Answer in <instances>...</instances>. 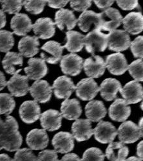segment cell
Wrapping results in <instances>:
<instances>
[{
	"label": "cell",
	"mask_w": 143,
	"mask_h": 161,
	"mask_svg": "<svg viewBox=\"0 0 143 161\" xmlns=\"http://www.w3.org/2000/svg\"><path fill=\"white\" fill-rule=\"evenodd\" d=\"M106 64L103 58L99 56H93L86 59L83 69L86 75L90 78H99L105 72Z\"/></svg>",
	"instance_id": "obj_15"
},
{
	"label": "cell",
	"mask_w": 143,
	"mask_h": 161,
	"mask_svg": "<svg viewBox=\"0 0 143 161\" xmlns=\"http://www.w3.org/2000/svg\"><path fill=\"white\" fill-rule=\"evenodd\" d=\"M55 25L51 18H39L33 25L32 29L37 37L47 39L54 36L56 32Z\"/></svg>",
	"instance_id": "obj_21"
},
{
	"label": "cell",
	"mask_w": 143,
	"mask_h": 161,
	"mask_svg": "<svg viewBox=\"0 0 143 161\" xmlns=\"http://www.w3.org/2000/svg\"><path fill=\"white\" fill-rule=\"evenodd\" d=\"M2 2V1H0V2Z\"/></svg>",
	"instance_id": "obj_58"
},
{
	"label": "cell",
	"mask_w": 143,
	"mask_h": 161,
	"mask_svg": "<svg viewBox=\"0 0 143 161\" xmlns=\"http://www.w3.org/2000/svg\"><path fill=\"white\" fill-rule=\"evenodd\" d=\"M13 159L14 161H37V157L31 149L24 147L16 151Z\"/></svg>",
	"instance_id": "obj_41"
},
{
	"label": "cell",
	"mask_w": 143,
	"mask_h": 161,
	"mask_svg": "<svg viewBox=\"0 0 143 161\" xmlns=\"http://www.w3.org/2000/svg\"><path fill=\"white\" fill-rule=\"evenodd\" d=\"M108 114L115 121L124 122L131 114V108L123 99H116L110 105Z\"/></svg>",
	"instance_id": "obj_22"
},
{
	"label": "cell",
	"mask_w": 143,
	"mask_h": 161,
	"mask_svg": "<svg viewBox=\"0 0 143 161\" xmlns=\"http://www.w3.org/2000/svg\"><path fill=\"white\" fill-rule=\"evenodd\" d=\"M23 56L20 53L8 52L6 53L3 61L2 65L5 71L10 75H14L17 71L16 66H23Z\"/></svg>",
	"instance_id": "obj_34"
},
{
	"label": "cell",
	"mask_w": 143,
	"mask_h": 161,
	"mask_svg": "<svg viewBox=\"0 0 143 161\" xmlns=\"http://www.w3.org/2000/svg\"><path fill=\"white\" fill-rule=\"evenodd\" d=\"M49 138L44 129H33L29 132L26 142L32 150H43L48 146Z\"/></svg>",
	"instance_id": "obj_17"
},
{
	"label": "cell",
	"mask_w": 143,
	"mask_h": 161,
	"mask_svg": "<svg viewBox=\"0 0 143 161\" xmlns=\"http://www.w3.org/2000/svg\"><path fill=\"white\" fill-rule=\"evenodd\" d=\"M2 10L9 14H18L23 5L22 1H2Z\"/></svg>",
	"instance_id": "obj_40"
},
{
	"label": "cell",
	"mask_w": 143,
	"mask_h": 161,
	"mask_svg": "<svg viewBox=\"0 0 143 161\" xmlns=\"http://www.w3.org/2000/svg\"><path fill=\"white\" fill-rule=\"evenodd\" d=\"M69 3V1H47L48 5L54 8H61L62 9L65 7Z\"/></svg>",
	"instance_id": "obj_46"
},
{
	"label": "cell",
	"mask_w": 143,
	"mask_h": 161,
	"mask_svg": "<svg viewBox=\"0 0 143 161\" xmlns=\"http://www.w3.org/2000/svg\"><path fill=\"white\" fill-rule=\"evenodd\" d=\"M37 161H60L56 150H46L39 153Z\"/></svg>",
	"instance_id": "obj_43"
},
{
	"label": "cell",
	"mask_w": 143,
	"mask_h": 161,
	"mask_svg": "<svg viewBox=\"0 0 143 161\" xmlns=\"http://www.w3.org/2000/svg\"><path fill=\"white\" fill-rule=\"evenodd\" d=\"M108 34L103 33L100 30H92L84 38L86 50L95 56L96 52H104L108 47Z\"/></svg>",
	"instance_id": "obj_2"
},
{
	"label": "cell",
	"mask_w": 143,
	"mask_h": 161,
	"mask_svg": "<svg viewBox=\"0 0 143 161\" xmlns=\"http://www.w3.org/2000/svg\"><path fill=\"white\" fill-rule=\"evenodd\" d=\"M125 161H142V160H140L139 158L133 156V157H129L128 159H126Z\"/></svg>",
	"instance_id": "obj_55"
},
{
	"label": "cell",
	"mask_w": 143,
	"mask_h": 161,
	"mask_svg": "<svg viewBox=\"0 0 143 161\" xmlns=\"http://www.w3.org/2000/svg\"><path fill=\"white\" fill-rule=\"evenodd\" d=\"M60 161H82L81 159L75 153H67L64 155Z\"/></svg>",
	"instance_id": "obj_48"
},
{
	"label": "cell",
	"mask_w": 143,
	"mask_h": 161,
	"mask_svg": "<svg viewBox=\"0 0 143 161\" xmlns=\"http://www.w3.org/2000/svg\"><path fill=\"white\" fill-rule=\"evenodd\" d=\"M0 161H14L10 157H9L7 154L2 153L0 154Z\"/></svg>",
	"instance_id": "obj_52"
},
{
	"label": "cell",
	"mask_w": 143,
	"mask_h": 161,
	"mask_svg": "<svg viewBox=\"0 0 143 161\" xmlns=\"http://www.w3.org/2000/svg\"><path fill=\"white\" fill-rule=\"evenodd\" d=\"M62 118L63 116L59 112L56 110L49 109L41 115V125L45 130L56 131L61 126Z\"/></svg>",
	"instance_id": "obj_25"
},
{
	"label": "cell",
	"mask_w": 143,
	"mask_h": 161,
	"mask_svg": "<svg viewBox=\"0 0 143 161\" xmlns=\"http://www.w3.org/2000/svg\"><path fill=\"white\" fill-rule=\"evenodd\" d=\"M33 25L31 19L25 14L19 13L11 19L10 27L14 33L19 36H24L30 32Z\"/></svg>",
	"instance_id": "obj_26"
},
{
	"label": "cell",
	"mask_w": 143,
	"mask_h": 161,
	"mask_svg": "<svg viewBox=\"0 0 143 161\" xmlns=\"http://www.w3.org/2000/svg\"><path fill=\"white\" fill-rule=\"evenodd\" d=\"M83 59L75 53L62 57L60 67L63 74L76 76L79 75L83 68Z\"/></svg>",
	"instance_id": "obj_4"
},
{
	"label": "cell",
	"mask_w": 143,
	"mask_h": 161,
	"mask_svg": "<svg viewBox=\"0 0 143 161\" xmlns=\"http://www.w3.org/2000/svg\"><path fill=\"white\" fill-rule=\"evenodd\" d=\"M14 45L13 33L8 31H0V52L7 53Z\"/></svg>",
	"instance_id": "obj_36"
},
{
	"label": "cell",
	"mask_w": 143,
	"mask_h": 161,
	"mask_svg": "<svg viewBox=\"0 0 143 161\" xmlns=\"http://www.w3.org/2000/svg\"><path fill=\"white\" fill-rule=\"evenodd\" d=\"M137 155L138 157L143 160V141H140L137 146Z\"/></svg>",
	"instance_id": "obj_49"
},
{
	"label": "cell",
	"mask_w": 143,
	"mask_h": 161,
	"mask_svg": "<svg viewBox=\"0 0 143 161\" xmlns=\"http://www.w3.org/2000/svg\"><path fill=\"white\" fill-rule=\"evenodd\" d=\"M123 27L128 33L137 35L143 31V15L141 12H132L123 19Z\"/></svg>",
	"instance_id": "obj_24"
},
{
	"label": "cell",
	"mask_w": 143,
	"mask_h": 161,
	"mask_svg": "<svg viewBox=\"0 0 143 161\" xmlns=\"http://www.w3.org/2000/svg\"><path fill=\"white\" fill-rule=\"evenodd\" d=\"M52 144L58 153H67L74 149V138L69 132L59 131L53 137Z\"/></svg>",
	"instance_id": "obj_20"
},
{
	"label": "cell",
	"mask_w": 143,
	"mask_h": 161,
	"mask_svg": "<svg viewBox=\"0 0 143 161\" xmlns=\"http://www.w3.org/2000/svg\"><path fill=\"white\" fill-rule=\"evenodd\" d=\"M62 116L69 120H77L82 114V108L80 101L76 99H65L61 106Z\"/></svg>",
	"instance_id": "obj_30"
},
{
	"label": "cell",
	"mask_w": 143,
	"mask_h": 161,
	"mask_svg": "<svg viewBox=\"0 0 143 161\" xmlns=\"http://www.w3.org/2000/svg\"><path fill=\"white\" fill-rule=\"evenodd\" d=\"M107 110L105 104L98 100L90 101L85 106V114L92 122H99L107 115Z\"/></svg>",
	"instance_id": "obj_31"
},
{
	"label": "cell",
	"mask_w": 143,
	"mask_h": 161,
	"mask_svg": "<svg viewBox=\"0 0 143 161\" xmlns=\"http://www.w3.org/2000/svg\"><path fill=\"white\" fill-rule=\"evenodd\" d=\"M130 45V37L125 31L116 29L108 34V47L109 50L120 52L127 50Z\"/></svg>",
	"instance_id": "obj_3"
},
{
	"label": "cell",
	"mask_w": 143,
	"mask_h": 161,
	"mask_svg": "<svg viewBox=\"0 0 143 161\" xmlns=\"http://www.w3.org/2000/svg\"><path fill=\"white\" fill-rule=\"evenodd\" d=\"M72 133L74 138L77 142L87 141L94 135L92 123L88 119H77L72 124Z\"/></svg>",
	"instance_id": "obj_16"
},
{
	"label": "cell",
	"mask_w": 143,
	"mask_h": 161,
	"mask_svg": "<svg viewBox=\"0 0 143 161\" xmlns=\"http://www.w3.org/2000/svg\"><path fill=\"white\" fill-rule=\"evenodd\" d=\"M19 114L25 123L32 124L40 119V106L36 101H25L19 107Z\"/></svg>",
	"instance_id": "obj_9"
},
{
	"label": "cell",
	"mask_w": 143,
	"mask_h": 161,
	"mask_svg": "<svg viewBox=\"0 0 143 161\" xmlns=\"http://www.w3.org/2000/svg\"><path fill=\"white\" fill-rule=\"evenodd\" d=\"M16 106V102L12 96L7 93H0V115H9Z\"/></svg>",
	"instance_id": "obj_35"
},
{
	"label": "cell",
	"mask_w": 143,
	"mask_h": 161,
	"mask_svg": "<svg viewBox=\"0 0 143 161\" xmlns=\"http://www.w3.org/2000/svg\"><path fill=\"white\" fill-rule=\"evenodd\" d=\"M105 155L102 152L96 147H92L87 149L83 155L82 161H104Z\"/></svg>",
	"instance_id": "obj_38"
},
{
	"label": "cell",
	"mask_w": 143,
	"mask_h": 161,
	"mask_svg": "<svg viewBox=\"0 0 143 161\" xmlns=\"http://www.w3.org/2000/svg\"><path fill=\"white\" fill-rule=\"evenodd\" d=\"M101 13L102 19V32L108 31L110 33L116 30L121 25L123 18L118 9L110 7Z\"/></svg>",
	"instance_id": "obj_18"
},
{
	"label": "cell",
	"mask_w": 143,
	"mask_h": 161,
	"mask_svg": "<svg viewBox=\"0 0 143 161\" xmlns=\"http://www.w3.org/2000/svg\"><path fill=\"white\" fill-rule=\"evenodd\" d=\"M94 137L102 144L111 143L118 135V130L110 122L101 120L94 129Z\"/></svg>",
	"instance_id": "obj_8"
},
{
	"label": "cell",
	"mask_w": 143,
	"mask_h": 161,
	"mask_svg": "<svg viewBox=\"0 0 143 161\" xmlns=\"http://www.w3.org/2000/svg\"><path fill=\"white\" fill-rule=\"evenodd\" d=\"M96 5L101 10H107L112 6L114 1H94Z\"/></svg>",
	"instance_id": "obj_47"
},
{
	"label": "cell",
	"mask_w": 143,
	"mask_h": 161,
	"mask_svg": "<svg viewBox=\"0 0 143 161\" xmlns=\"http://www.w3.org/2000/svg\"><path fill=\"white\" fill-rule=\"evenodd\" d=\"M3 149L10 152H16L21 147L23 137L19 131V126L14 117L7 115L5 120V130L1 137Z\"/></svg>",
	"instance_id": "obj_1"
},
{
	"label": "cell",
	"mask_w": 143,
	"mask_h": 161,
	"mask_svg": "<svg viewBox=\"0 0 143 161\" xmlns=\"http://www.w3.org/2000/svg\"><path fill=\"white\" fill-rule=\"evenodd\" d=\"M52 88L57 99H68L75 90L76 86L71 78L63 75L58 77L54 80Z\"/></svg>",
	"instance_id": "obj_10"
},
{
	"label": "cell",
	"mask_w": 143,
	"mask_h": 161,
	"mask_svg": "<svg viewBox=\"0 0 143 161\" xmlns=\"http://www.w3.org/2000/svg\"><path fill=\"white\" fill-rule=\"evenodd\" d=\"M83 34L77 31H68L66 32V43L64 46L71 53L79 52L82 50L85 43Z\"/></svg>",
	"instance_id": "obj_33"
},
{
	"label": "cell",
	"mask_w": 143,
	"mask_h": 161,
	"mask_svg": "<svg viewBox=\"0 0 143 161\" xmlns=\"http://www.w3.org/2000/svg\"><path fill=\"white\" fill-rule=\"evenodd\" d=\"M4 130H5V121H3V120L1 119V117H0V139H1V137L2 136Z\"/></svg>",
	"instance_id": "obj_53"
},
{
	"label": "cell",
	"mask_w": 143,
	"mask_h": 161,
	"mask_svg": "<svg viewBox=\"0 0 143 161\" xmlns=\"http://www.w3.org/2000/svg\"><path fill=\"white\" fill-rule=\"evenodd\" d=\"M78 26L84 32H87L90 29H97L101 31L102 19V13H96L92 10L83 12L78 19Z\"/></svg>",
	"instance_id": "obj_7"
},
{
	"label": "cell",
	"mask_w": 143,
	"mask_h": 161,
	"mask_svg": "<svg viewBox=\"0 0 143 161\" xmlns=\"http://www.w3.org/2000/svg\"><path fill=\"white\" fill-rule=\"evenodd\" d=\"M70 7L77 12H85L92 5V1H70Z\"/></svg>",
	"instance_id": "obj_44"
},
{
	"label": "cell",
	"mask_w": 143,
	"mask_h": 161,
	"mask_svg": "<svg viewBox=\"0 0 143 161\" xmlns=\"http://www.w3.org/2000/svg\"><path fill=\"white\" fill-rule=\"evenodd\" d=\"M128 154V147L123 142H112L107 147L105 156L110 161H125Z\"/></svg>",
	"instance_id": "obj_32"
},
{
	"label": "cell",
	"mask_w": 143,
	"mask_h": 161,
	"mask_svg": "<svg viewBox=\"0 0 143 161\" xmlns=\"http://www.w3.org/2000/svg\"><path fill=\"white\" fill-rule=\"evenodd\" d=\"M106 67L113 75H121L128 69V64L124 55L122 53L117 52L108 55L106 58Z\"/></svg>",
	"instance_id": "obj_14"
},
{
	"label": "cell",
	"mask_w": 143,
	"mask_h": 161,
	"mask_svg": "<svg viewBox=\"0 0 143 161\" xmlns=\"http://www.w3.org/2000/svg\"><path fill=\"white\" fill-rule=\"evenodd\" d=\"M100 89L93 78H85L76 85V96L83 101H91L96 97Z\"/></svg>",
	"instance_id": "obj_6"
},
{
	"label": "cell",
	"mask_w": 143,
	"mask_h": 161,
	"mask_svg": "<svg viewBox=\"0 0 143 161\" xmlns=\"http://www.w3.org/2000/svg\"><path fill=\"white\" fill-rule=\"evenodd\" d=\"M130 49L135 58H143V36L137 37L131 42Z\"/></svg>",
	"instance_id": "obj_42"
},
{
	"label": "cell",
	"mask_w": 143,
	"mask_h": 161,
	"mask_svg": "<svg viewBox=\"0 0 143 161\" xmlns=\"http://www.w3.org/2000/svg\"><path fill=\"white\" fill-rule=\"evenodd\" d=\"M64 46L55 41L47 42L41 49L46 53H41V57L49 64H57L62 59V53Z\"/></svg>",
	"instance_id": "obj_23"
},
{
	"label": "cell",
	"mask_w": 143,
	"mask_h": 161,
	"mask_svg": "<svg viewBox=\"0 0 143 161\" xmlns=\"http://www.w3.org/2000/svg\"><path fill=\"white\" fill-rule=\"evenodd\" d=\"M6 16L5 12L2 10H0V29L3 28L6 25Z\"/></svg>",
	"instance_id": "obj_51"
},
{
	"label": "cell",
	"mask_w": 143,
	"mask_h": 161,
	"mask_svg": "<svg viewBox=\"0 0 143 161\" xmlns=\"http://www.w3.org/2000/svg\"><path fill=\"white\" fill-rule=\"evenodd\" d=\"M2 149H3V147H2V145L1 143V141H0V151H1Z\"/></svg>",
	"instance_id": "obj_57"
},
{
	"label": "cell",
	"mask_w": 143,
	"mask_h": 161,
	"mask_svg": "<svg viewBox=\"0 0 143 161\" xmlns=\"http://www.w3.org/2000/svg\"><path fill=\"white\" fill-rule=\"evenodd\" d=\"M47 1H23V4L25 10L32 14H39L41 13Z\"/></svg>",
	"instance_id": "obj_39"
},
{
	"label": "cell",
	"mask_w": 143,
	"mask_h": 161,
	"mask_svg": "<svg viewBox=\"0 0 143 161\" xmlns=\"http://www.w3.org/2000/svg\"><path fill=\"white\" fill-rule=\"evenodd\" d=\"M128 104H137L143 99V87L136 80H131L119 90Z\"/></svg>",
	"instance_id": "obj_12"
},
{
	"label": "cell",
	"mask_w": 143,
	"mask_h": 161,
	"mask_svg": "<svg viewBox=\"0 0 143 161\" xmlns=\"http://www.w3.org/2000/svg\"><path fill=\"white\" fill-rule=\"evenodd\" d=\"M138 126L139 128L140 136L143 137V117L140 119L139 122V126Z\"/></svg>",
	"instance_id": "obj_54"
},
{
	"label": "cell",
	"mask_w": 143,
	"mask_h": 161,
	"mask_svg": "<svg viewBox=\"0 0 143 161\" xmlns=\"http://www.w3.org/2000/svg\"><path fill=\"white\" fill-rule=\"evenodd\" d=\"M28 64L29 66L24 70L29 79L38 80L47 74L48 67L43 59L32 58L28 61Z\"/></svg>",
	"instance_id": "obj_19"
},
{
	"label": "cell",
	"mask_w": 143,
	"mask_h": 161,
	"mask_svg": "<svg viewBox=\"0 0 143 161\" xmlns=\"http://www.w3.org/2000/svg\"><path fill=\"white\" fill-rule=\"evenodd\" d=\"M121 88V84L118 79H106L102 82L99 87L101 96L107 101H113L116 99L118 92Z\"/></svg>",
	"instance_id": "obj_28"
},
{
	"label": "cell",
	"mask_w": 143,
	"mask_h": 161,
	"mask_svg": "<svg viewBox=\"0 0 143 161\" xmlns=\"http://www.w3.org/2000/svg\"><path fill=\"white\" fill-rule=\"evenodd\" d=\"M128 71L136 81H143V60L139 59L133 61L128 66Z\"/></svg>",
	"instance_id": "obj_37"
},
{
	"label": "cell",
	"mask_w": 143,
	"mask_h": 161,
	"mask_svg": "<svg viewBox=\"0 0 143 161\" xmlns=\"http://www.w3.org/2000/svg\"><path fill=\"white\" fill-rule=\"evenodd\" d=\"M120 142L124 144H132L137 141L140 137L139 126L131 120L123 123L118 130Z\"/></svg>",
	"instance_id": "obj_11"
},
{
	"label": "cell",
	"mask_w": 143,
	"mask_h": 161,
	"mask_svg": "<svg viewBox=\"0 0 143 161\" xmlns=\"http://www.w3.org/2000/svg\"><path fill=\"white\" fill-rule=\"evenodd\" d=\"M77 22L78 19H76L74 12L69 9H60L55 14V24L61 31H63L66 27L70 31L76 26Z\"/></svg>",
	"instance_id": "obj_27"
},
{
	"label": "cell",
	"mask_w": 143,
	"mask_h": 161,
	"mask_svg": "<svg viewBox=\"0 0 143 161\" xmlns=\"http://www.w3.org/2000/svg\"><path fill=\"white\" fill-rule=\"evenodd\" d=\"M21 69L17 72L7 81V87L12 96L23 97L27 94L30 91L29 85V78L27 76L19 74Z\"/></svg>",
	"instance_id": "obj_5"
},
{
	"label": "cell",
	"mask_w": 143,
	"mask_h": 161,
	"mask_svg": "<svg viewBox=\"0 0 143 161\" xmlns=\"http://www.w3.org/2000/svg\"><path fill=\"white\" fill-rule=\"evenodd\" d=\"M7 85V82L6 81L5 75L2 72L0 71V91L3 90Z\"/></svg>",
	"instance_id": "obj_50"
},
{
	"label": "cell",
	"mask_w": 143,
	"mask_h": 161,
	"mask_svg": "<svg viewBox=\"0 0 143 161\" xmlns=\"http://www.w3.org/2000/svg\"><path fill=\"white\" fill-rule=\"evenodd\" d=\"M31 96L37 103H46L48 102L52 94V88L45 80H38L30 87Z\"/></svg>",
	"instance_id": "obj_13"
},
{
	"label": "cell",
	"mask_w": 143,
	"mask_h": 161,
	"mask_svg": "<svg viewBox=\"0 0 143 161\" xmlns=\"http://www.w3.org/2000/svg\"><path fill=\"white\" fill-rule=\"evenodd\" d=\"M118 5L124 10H132L136 8L139 6V2L135 1H116Z\"/></svg>",
	"instance_id": "obj_45"
},
{
	"label": "cell",
	"mask_w": 143,
	"mask_h": 161,
	"mask_svg": "<svg viewBox=\"0 0 143 161\" xmlns=\"http://www.w3.org/2000/svg\"><path fill=\"white\" fill-rule=\"evenodd\" d=\"M140 108H141V109L143 110V99H142V103H141V104H140Z\"/></svg>",
	"instance_id": "obj_56"
},
{
	"label": "cell",
	"mask_w": 143,
	"mask_h": 161,
	"mask_svg": "<svg viewBox=\"0 0 143 161\" xmlns=\"http://www.w3.org/2000/svg\"><path fill=\"white\" fill-rule=\"evenodd\" d=\"M40 42L37 36H27L22 37L18 43V49L22 56L32 58L39 52Z\"/></svg>",
	"instance_id": "obj_29"
}]
</instances>
